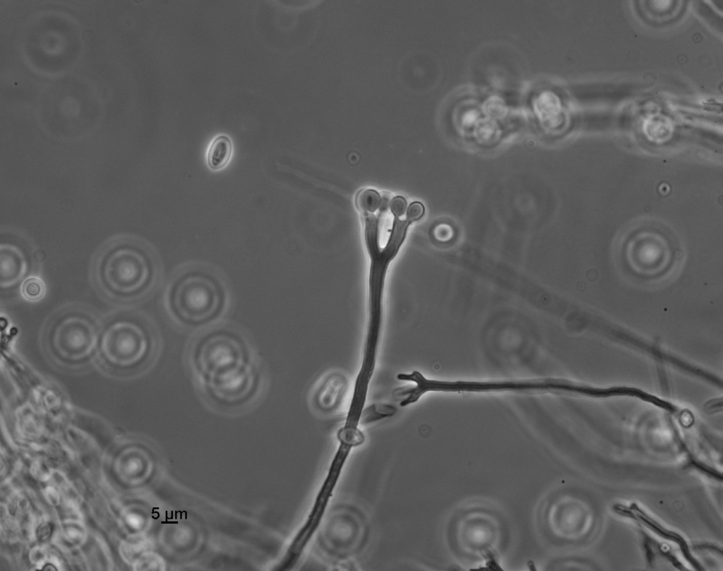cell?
<instances>
[{
  "instance_id": "4fadbf2b",
  "label": "cell",
  "mask_w": 723,
  "mask_h": 571,
  "mask_svg": "<svg viewBox=\"0 0 723 571\" xmlns=\"http://www.w3.org/2000/svg\"><path fill=\"white\" fill-rule=\"evenodd\" d=\"M678 445L679 449L686 457V466L688 467L695 469L709 479L717 481H721L722 480V473L718 471V470L713 467L698 459L694 453L690 451L687 444H686L681 439H678Z\"/></svg>"
},
{
  "instance_id": "52a82bcc",
  "label": "cell",
  "mask_w": 723,
  "mask_h": 571,
  "mask_svg": "<svg viewBox=\"0 0 723 571\" xmlns=\"http://www.w3.org/2000/svg\"><path fill=\"white\" fill-rule=\"evenodd\" d=\"M352 448V447L348 444L340 443L338 449L330 464L327 476L317 494L311 512L304 524L296 534L284 558L276 570H289L300 558L304 549L321 523L343 465Z\"/></svg>"
},
{
  "instance_id": "30bf717a",
  "label": "cell",
  "mask_w": 723,
  "mask_h": 571,
  "mask_svg": "<svg viewBox=\"0 0 723 571\" xmlns=\"http://www.w3.org/2000/svg\"><path fill=\"white\" fill-rule=\"evenodd\" d=\"M347 388L346 378L338 373H332L324 380L316 395L317 405L323 410L336 407Z\"/></svg>"
},
{
  "instance_id": "8fae6325",
  "label": "cell",
  "mask_w": 723,
  "mask_h": 571,
  "mask_svg": "<svg viewBox=\"0 0 723 571\" xmlns=\"http://www.w3.org/2000/svg\"><path fill=\"white\" fill-rule=\"evenodd\" d=\"M643 546L648 567L652 568L657 560H665L679 570H687V567L673 551L670 545L662 543L645 531L642 532Z\"/></svg>"
},
{
  "instance_id": "277c9868",
  "label": "cell",
  "mask_w": 723,
  "mask_h": 571,
  "mask_svg": "<svg viewBox=\"0 0 723 571\" xmlns=\"http://www.w3.org/2000/svg\"><path fill=\"white\" fill-rule=\"evenodd\" d=\"M162 304L170 325L191 335L228 320L234 302L222 276L211 271H188L171 278Z\"/></svg>"
},
{
  "instance_id": "e0dca14e",
  "label": "cell",
  "mask_w": 723,
  "mask_h": 571,
  "mask_svg": "<svg viewBox=\"0 0 723 571\" xmlns=\"http://www.w3.org/2000/svg\"><path fill=\"white\" fill-rule=\"evenodd\" d=\"M337 438L340 443H344L351 445L352 447L362 445L365 440L363 433L357 428L342 426L337 433Z\"/></svg>"
},
{
  "instance_id": "ba28073f",
  "label": "cell",
  "mask_w": 723,
  "mask_h": 571,
  "mask_svg": "<svg viewBox=\"0 0 723 571\" xmlns=\"http://www.w3.org/2000/svg\"><path fill=\"white\" fill-rule=\"evenodd\" d=\"M611 510L616 515L628 519L660 539L674 544L685 560L694 570H703V567L693 555L686 539L679 532L666 527L638 503H616L612 505Z\"/></svg>"
},
{
  "instance_id": "5b68a950",
  "label": "cell",
  "mask_w": 723,
  "mask_h": 571,
  "mask_svg": "<svg viewBox=\"0 0 723 571\" xmlns=\"http://www.w3.org/2000/svg\"><path fill=\"white\" fill-rule=\"evenodd\" d=\"M102 318L91 308L69 304L54 311L40 332L47 361L64 372L79 373L96 366Z\"/></svg>"
},
{
  "instance_id": "2e32d148",
  "label": "cell",
  "mask_w": 723,
  "mask_h": 571,
  "mask_svg": "<svg viewBox=\"0 0 723 571\" xmlns=\"http://www.w3.org/2000/svg\"><path fill=\"white\" fill-rule=\"evenodd\" d=\"M397 412V408L388 404H373L363 409L359 422L368 424L382 419L392 416Z\"/></svg>"
},
{
  "instance_id": "7c38bea8",
  "label": "cell",
  "mask_w": 723,
  "mask_h": 571,
  "mask_svg": "<svg viewBox=\"0 0 723 571\" xmlns=\"http://www.w3.org/2000/svg\"><path fill=\"white\" fill-rule=\"evenodd\" d=\"M232 143L226 136H219L211 143L207 152V164L210 169L219 171L231 160Z\"/></svg>"
},
{
  "instance_id": "6da1fadb",
  "label": "cell",
  "mask_w": 723,
  "mask_h": 571,
  "mask_svg": "<svg viewBox=\"0 0 723 571\" xmlns=\"http://www.w3.org/2000/svg\"><path fill=\"white\" fill-rule=\"evenodd\" d=\"M196 395L208 408L238 414L268 395L270 375L249 332L229 319L190 335L183 354Z\"/></svg>"
},
{
  "instance_id": "9a60e30c",
  "label": "cell",
  "mask_w": 723,
  "mask_h": 571,
  "mask_svg": "<svg viewBox=\"0 0 723 571\" xmlns=\"http://www.w3.org/2000/svg\"><path fill=\"white\" fill-rule=\"evenodd\" d=\"M19 291L25 300L34 303L40 301L44 296L46 287L42 279L32 275L23 282Z\"/></svg>"
},
{
  "instance_id": "8992f818",
  "label": "cell",
  "mask_w": 723,
  "mask_h": 571,
  "mask_svg": "<svg viewBox=\"0 0 723 571\" xmlns=\"http://www.w3.org/2000/svg\"><path fill=\"white\" fill-rule=\"evenodd\" d=\"M677 241L666 228L657 224L637 227L622 240L619 263L638 273L657 275L679 262Z\"/></svg>"
},
{
  "instance_id": "ac0fdd59",
  "label": "cell",
  "mask_w": 723,
  "mask_h": 571,
  "mask_svg": "<svg viewBox=\"0 0 723 571\" xmlns=\"http://www.w3.org/2000/svg\"><path fill=\"white\" fill-rule=\"evenodd\" d=\"M407 207V202L406 199L401 196H397L393 198L389 204L391 213L393 215L394 217L398 218H400V217L402 216L406 212Z\"/></svg>"
},
{
  "instance_id": "d6986e66",
  "label": "cell",
  "mask_w": 723,
  "mask_h": 571,
  "mask_svg": "<svg viewBox=\"0 0 723 571\" xmlns=\"http://www.w3.org/2000/svg\"><path fill=\"white\" fill-rule=\"evenodd\" d=\"M424 206L419 202L414 201L410 204L406 211V220L410 224L420 220L424 214Z\"/></svg>"
},
{
  "instance_id": "3957f363",
  "label": "cell",
  "mask_w": 723,
  "mask_h": 571,
  "mask_svg": "<svg viewBox=\"0 0 723 571\" xmlns=\"http://www.w3.org/2000/svg\"><path fill=\"white\" fill-rule=\"evenodd\" d=\"M92 280L97 292L114 303H141L156 291L160 268L148 246L130 236L107 242L95 254Z\"/></svg>"
},
{
  "instance_id": "7a4b0ae2",
  "label": "cell",
  "mask_w": 723,
  "mask_h": 571,
  "mask_svg": "<svg viewBox=\"0 0 723 571\" xmlns=\"http://www.w3.org/2000/svg\"><path fill=\"white\" fill-rule=\"evenodd\" d=\"M162 347L160 331L148 313L120 308L102 318L96 366L116 379L139 377L155 365Z\"/></svg>"
},
{
  "instance_id": "5bb4252c",
  "label": "cell",
  "mask_w": 723,
  "mask_h": 571,
  "mask_svg": "<svg viewBox=\"0 0 723 571\" xmlns=\"http://www.w3.org/2000/svg\"><path fill=\"white\" fill-rule=\"evenodd\" d=\"M354 201L362 214H373L380 208L381 196L374 189H362L356 195Z\"/></svg>"
},
{
  "instance_id": "9c48e42d",
  "label": "cell",
  "mask_w": 723,
  "mask_h": 571,
  "mask_svg": "<svg viewBox=\"0 0 723 571\" xmlns=\"http://www.w3.org/2000/svg\"><path fill=\"white\" fill-rule=\"evenodd\" d=\"M3 249H1V290L2 293L10 294L19 290L23 282L32 275L25 256L18 248L6 244Z\"/></svg>"
}]
</instances>
